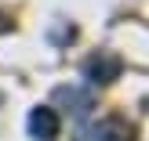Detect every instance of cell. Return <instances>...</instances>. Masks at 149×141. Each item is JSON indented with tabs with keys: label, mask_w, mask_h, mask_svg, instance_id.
I'll return each instance as SVG.
<instances>
[{
	"label": "cell",
	"mask_w": 149,
	"mask_h": 141,
	"mask_svg": "<svg viewBox=\"0 0 149 141\" xmlns=\"http://www.w3.org/2000/svg\"><path fill=\"white\" fill-rule=\"evenodd\" d=\"M120 72H124V62L113 54V51H98V54H91L84 62V80L91 87H106V83H113V80H120Z\"/></svg>",
	"instance_id": "1"
},
{
	"label": "cell",
	"mask_w": 149,
	"mask_h": 141,
	"mask_svg": "<svg viewBox=\"0 0 149 141\" xmlns=\"http://www.w3.org/2000/svg\"><path fill=\"white\" fill-rule=\"evenodd\" d=\"M135 130L127 127L124 120H102V123H91V127L80 130V141H131Z\"/></svg>",
	"instance_id": "2"
},
{
	"label": "cell",
	"mask_w": 149,
	"mask_h": 141,
	"mask_svg": "<svg viewBox=\"0 0 149 141\" xmlns=\"http://www.w3.org/2000/svg\"><path fill=\"white\" fill-rule=\"evenodd\" d=\"M29 134H33L36 141H55L58 138V116H55V109H47V105L33 109V112H29Z\"/></svg>",
	"instance_id": "3"
},
{
	"label": "cell",
	"mask_w": 149,
	"mask_h": 141,
	"mask_svg": "<svg viewBox=\"0 0 149 141\" xmlns=\"http://www.w3.org/2000/svg\"><path fill=\"white\" fill-rule=\"evenodd\" d=\"M55 101H62V105H73L69 112H77V116H87V109L95 105L91 91H77V87H58V91H55Z\"/></svg>",
	"instance_id": "4"
},
{
	"label": "cell",
	"mask_w": 149,
	"mask_h": 141,
	"mask_svg": "<svg viewBox=\"0 0 149 141\" xmlns=\"http://www.w3.org/2000/svg\"><path fill=\"white\" fill-rule=\"evenodd\" d=\"M7 29H11V18H7V14H0V33H7Z\"/></svg>",
	"instance_id": "5"
}]
</instances>
